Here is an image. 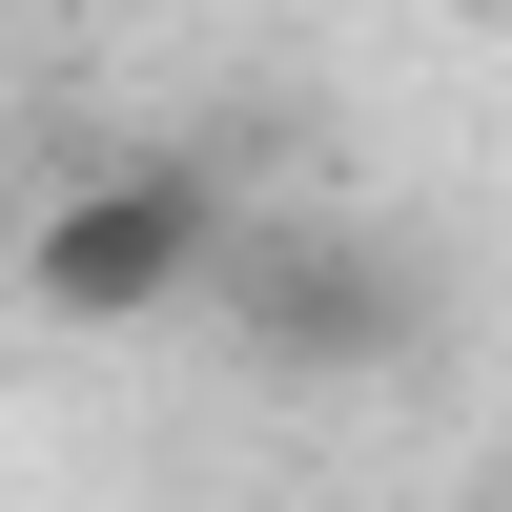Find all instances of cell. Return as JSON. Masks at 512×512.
<instances>
[{
  "mask_svg": "<svg viewBox=\"0 0 512 512\" xmlns=\"http://www.w3.org/2000/svg\"><path fill=\"white\" fill-rule=\"evenodd\" d=\"M226 164L205 144H103V164H62L41 185V226H21V287L62 328H164V308H205V267H226Z\"/></svg>",
  "mask_w": 512,
  "mask_h": 512,
  "instance_id": "obj_1",
  "label": "cell"
},
{
  "mask_svg": "<svg viewBox=\"0 0 512 512\" xmlns=\"http://www.w3.org/2000/svg\"><path fill=\"white\" fill-rule=\"evenodd\" d=\"M492 512H512V492H492Z\"/></svg>",
  "mask_w": 512,
  "mask_h": 512,
  "instance_id": "obj_3",
  "label": "cell"
},
{
  "mask_svg": "<svg viewBox=\"0 0 512 512\" xmlns=\"http://www.w3.org/2000/svg\"><path fill=\"white\" fill-rule=\"evenodd\" d=\"M205 308H226L267 369H390L410 328H431V287H410V246H369V226H226Z\"/></svg>",
  "mask_w": 512,
  "mask_h": 512,
  "instance_id": "obj_2",
  "label": "cell"
}]
</instances>
